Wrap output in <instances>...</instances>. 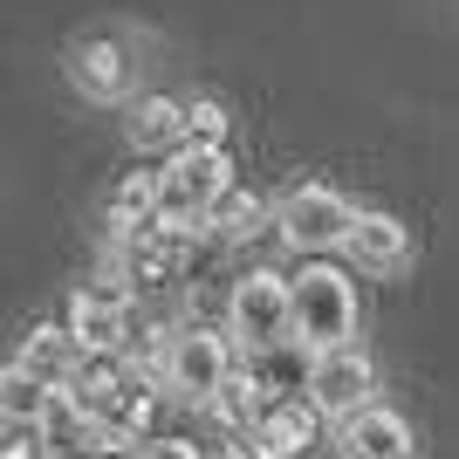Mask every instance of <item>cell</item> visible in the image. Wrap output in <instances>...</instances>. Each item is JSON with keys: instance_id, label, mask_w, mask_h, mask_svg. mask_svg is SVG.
<instances>
[{"instance_id": "obj_1", "label": "cell", "mask_w": 459, "mask_h": 459, "mask_svg": "<svg viewBox=\"0 0 459 459\" xmlns=\"http://www.w3.org/2000/svg\"><path fill=\"white\" fill-rule=\"evenodd\" d=\"M288 295H295V343H308L316 357L323 350L357 343V281L329 261H308L302 274H288Z\"/></svg>"}, {"instance_id": "obj_2", "label": "cell", "mask_w": 459, "mask_h": 459, "mask_svg": "<svg viewBox=\"0 0 459 459\" xmlns=\"http://www.w3.org/2000/svg\"><path fill=\"white\" fill-rule=\"evenodd\" d=\"M233 186V158L227 152H206V144H186V152L158 172V227L165 233H192L206 227L212 199Z\"/></svg>"}, {"instance_id": "obj_3", "label": "cell", "mask_w": 459, "mask_h": 459, "mask_svg": "<svg viewBox=\"0 0 459 459\" xmlns=\"http://www.w3.org/2000/svg\"><path fill=\"white\" fill-rule=\"evenodd\" d=\"M227 329H233V343L247 350V357L288 343V336H295V295H288L281 274L254 268L247 281L233 288V295H227Z\"/></svg>"}, {"instance_id": "obj_4", "label": "cell", "mask_w": 459, "mask_h": 459, "mask_svg": "<svg viewBox=\"0 0 459 459\" xmlns=\"http://www.w3.org/2000/svg\"><path fill=\"white\" fill-rule=\"evenodd\" d=\"M308 404L323 411V419L350 425L357 411L377 404V357L364 343H343V350H323L316 357V377H308Z\"/></svg>"}, {"instance_id": "obj_5", "label": "cell", "mask_w": 459, "mask_h": 459, "mask_svg": "<svg viewBox=\"0 0 459 459\" xmlns=\"http://www.w3.org/2000/svg\"><path fill=\"white\" fill-rule=\"evenodd\" d=\"M357 212H364V206H350L336 186H295L281 199V220H274V227L288 233V247L323 254V247H343V240H350Z\"/></svg>"}, {"instance_id": "obj_6", "label": "cell", "mask_w": 459, "mask_h": 459, "mask_svg": "<svg viewBox=\"0 0 459 459\" xmlns=\"http://www.w3.org/2000/svg\"><path fill=\"white\" fill-rule=\"evenodd\" d=\"M227 377H233V350L220 343L212 329H178L172 343H165V391H172V398L212 404Z\"/></svg>"}, {"instance_id": "obj_7", "label": "cell", "mask_w": 459, "mask_h": 459, "mask_svg": "<svg viewBox=\"0 0 459 459\" xmlns=\"http://www.w3.org/2000/svg\"><path fill=\"white\" fill-rule=\"evenodd\" d=\"M69 82H76L90 103H124L137 90V56L124 35H82L69 48Z\"/></svg>"}, {"instance_id": "obj_8", "label": "cell", "mask_w": 459, "mask_h": 459, "mask_svg": "<svg viewBox=\"0 0 459 459\" xmlns=\"http://www.w3.org/2000/svg\"><path fill=\"white\" fill-rule=\"evenodd\" d=\"M316 439H323V411L308 398H268L247 432V446L261 459H302V453H316Z\"/></svg>"}, {"instance_id": "obj_9", "label": "cell", "mask_w": 459, "mask_h": 459, "mask_svg": "<svg viewBox=\"0 0 459 459\" xmlns=\"http://www.w3.org/2000/svg\"><path fill=\"white\" fill-rule=\"evenodd\" d=\"M336 446H343V459H419V432L391 404H370L350 425H336Z\"/></svg>"}, {"instance_id": "obj_10", "label": "cell", "mask_w": 459, "mask_h": 459, "mask_svg": "<svg viewBox=\"0 0 459 459\" xmlns=\"http://www.w3.org/2000/svg\"><path fill=\"white\" fill-rule=\"evenodd\" d=\"M178 261H186V233L144 227V233H124V240H117V281H124V288H158V281H172Z\"/></svg>"}, {"instance_id": "obj_11", "label": "cell", "mask_w": 459, "mask_h": 459, "mask_svg": "<svg viewBox=\"0 0 459 459\" xmlns=\"http://www.w3.org/2000/svg\"><path fill=\"white\" fill-rule=\"evenodd\" d=\"M343 247L364 274H404L411 268V233H404L398 212H357V227H350Z\"/></svg>"}, {"instance_id": "obj_12", "label": "cell", "mask_w": 459, "mask_h": 459, "mask_svg": "<svg viewBox=\"0 0 459 459\" xmlns=\"http://www.w3.org/2000/svg\"><path fill=\"white\" fill-rule=\"evenodd\" d=\"M124 329H131V316H124V295H110V288H82L69 302V336L82 343V357L124 350Z\"/></svg>"}, {"instance_id": "obj_13", "label": "cell", "mask_w": 459, "mask_h": 459, "mask_svg": "<svg viewBox=\"0 0 459 459\" xmlns=\"http://www.w3.org/2000/svg\"><path fill=\"white\" fill-rule=\"evenodd\" d=\"M14 364L28 370V377H41L48 391H69V377H76V364H82V343L69 336V323H35L21 336Z\"/></svg>"}, {"instance_id": "obj_14", "label": "cell", "mask_w": 459, "mask_h": 459, "mask_svg": "<svg viewBox=\"0 0 459 459\" xmlns=\"http://www.w3.org/2000/svg\"><path fill=\"white\" fill-rule=\"evenodd\" d=\"M247 377L261 384V398H308V377H316V350L308 343H274L261 357H247Z\"/></svg>"}, {"instance_id": "obj_15", "label": "cell", "mask_w": 459, "mask_h": 459, "mask_svg": "<svg viewBox=\"0 0 459 459\" xmlns=\"http://www.w3.org/2000/svg\"><path fill=\"white\" fill-rule=\"evenodd\" d=\"M124 131H131L137 152H165V158H178V152H186V103H172V96H137Z\"/></svg>"}, {"instance_id": "obj_16", "label": "cell", "mask_w": 459, "mask_h": 459, "mask_svg": "<svg viewBox=\"0 0 459 459\" xmlns=\"http://www.w3.org/2000/svg\"><path fill=\"white\" fill-rule=\"evenodd\" d=\"M124 384H131V364H124L117 350H103V357H82V364H76V377H69V398H76L82 411L103 425V419H110V404L124 398Z\"/></svg>"}, {"instance_id": "obj_17", "label": "cell", "mask_w": 459, "mask_h": 459, "mask_svg": "<svg viewBox=\"0 0 459 459\" xmlns=\"http://www.w3.org/2000/svg\"><path fill=\"white\" fill-rule=\"evenodd\" d=\"M48 411H56V391L41 377H28L21 364L0 370V425H48Z\"/></svg>"}, {"instance_id": "obj_18", "label": "cell", "mask_w": 459, "mask_h": 459, "mask_svg": "<svg viewBox=\"0 0 459 459\" xmlns=\"http://www.w3.org/2000/svg\"><path fill=\"white\" fill-rule=\"evenodd\" d=\"M110 227H117V240L158 227V172H131L124 186L110 192Z\"/></svg>"}, {"instance_id": "obj_19", "label": "cell", "mask_w": 459, "mask_h": 459, "mask_svg": "<svg viewBox=\"0 0 459 459\" xmlns=\"http://www.w3.org/2000/svg\"><path fill=\"white\" fill-rule=\"evenodd\" d=\"M261 404H268V398H261V384H254V377H247V364H240L227 384H220V398H212L206 411H212L220 425H227L233 439H247V432H254V419H261Z\"/></svg>"}, {"instance_id": "obj_20", "label": "cell", "mask_w": 459, "mask_h": 459, "mask_svg": "<svg viewBox=\"0 0 459 459\" xmlns=\"http://www.w3.org/2000/svg\"><path fill=\"white\" fill-rule=\"evenodd\" d=\"M206 227L220 233V240H254V233L268 227V206L254 199V192H240V186H227L220 199H212V212H206Z\"/></svg>"}, {"instance_id": "obj_21", "label": "cell", "mask_w": 459, "mask_h": 459, "mask_svg": "<svg viewBox=\"0 0 459 459\" xmlns=\"http://www.w3.org/2000/svg\"><path fill=\"white\" fill-rule=\"evenodd\" d=\"M227 131L233 117L220 96H199V103H186V144H206V152H227Z\"/></svg>"}, {"instance_id": "obj_22", "label": "cell", "mask_w": 459, "mask_h": 459, "mask_svg": "<svg viewBox=\"0 0 459 459\" xmlns=\"http://www.w3.org/2000/svg\"><path fill=\"white\" fill-rule=\"evenodd\" d=\"M0 459H48V432L41 425H0Z\"/></svg>"}, {"instance_id": "obj_23", "label": "cell", "mask_w": 459, "mask_h": 459, "mask_svg": "<svg viewBox=\"0 0 459 459\" xmlns=\"http://www.w3.org/2000/svg\"><path fill=\"white\" fill-rule=\"evenodd\" d=\"M137 459H199V446H192V439H172V432H158V439L137 446Z\"/></svg>"}, {"instance_id": "obj_24", "label": "cell", "mask_w": 459, "mask_h": 459, "mask_svg": "<svg viewBox=\"0 0 459 459\" xmlns=\"http://www.w3.org/2000/svg\"><path fill=\"white\" fill-rule=\"evenodd\" d=\"M96 459H137V446H103Z\"/></svg>"}]
</instances>
